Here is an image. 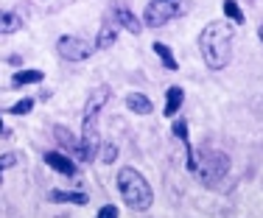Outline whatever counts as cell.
<instances>
[{
  "label": "cell",
  "mask_w": 263,
  "mask_h": 218,
  "mask_svg": "<svg viewBox=\"0 0 263 218\" xmlns=\"http://www.w3.org/2000/svg\"><path fill=\"white\" fill-rule=\"evenodd\" d=\"M182 101H185V90L182 87H171V90L165 92V115L174 117L179 112V107H182Z\"/></svg>",
  "instance_id": "30bf717a"
},
{
  "label": "cell",
  "mask_w": 263,
  "mask_h": 218,
  "mask_svg": "<svg viewBox=\"0 0 263 218\" xmlns=\"http://www.w3.org/2000/svg\"><path fill=\"white\" fill-rule=\"evenodd\" d=\"M154 53L162 59V65L168 67V70H177V59H174V53H171V48L168 45H162V42H154Z\"/></svg>",
  "instance_id": "2e32d148"
},
{
  "label": "cell",
  "mask_w": 263,
  "mask_h": 218,
  "mask_svg": "<svg viewBox=\"0 0 263 218\" xmlns=\"http://www.w3.org/2000/svg\"><path fill=\"white\" fill-rule=\"evenodd\" d=\"M42 82V73L40 70H17L14 78H11V84L14 87H23V84H36Z\"/></svg>",
  "instance_id": "9a60e30c"
},
{
  "label": "cell",
  "mask_w": 263,
  "mask_h": 218,
  "mask_svg": "<svg viewBox=\"0 0 263 218\" xmlns=\"http://www.w3.org/2000/svg\"><path fill=\"white\" fill-rule=\"evenodd\" d=\"M31 107H34V101H31V98H23V101H17L14 107H11V115H28Z\"/></svg>",
  "instance_id": "ac0fdd59"
},
{
  "label": "cell",
  "mask_w": 263,
  "mask_h": 218,
  "mask_svg": "<svg viewBox=\"0 0 263 218\" xmlns=\"http://www.w3.org/2000/svg\"><path fill=\"white\" fill-rule=\"evenodd\" d=\"M174 134H177L179 140L187 143V123L185 121H174Z\"/></svg>",
  "instance_id": "ffe728a7"
},
{
  "label": "cell",
  "mask_w": 263,
  "mask_h": 218,
  "mask_svg": "<svg viewBox=\"0 0 263 218\" xmlns=\"http://www.w3.org/2000/svg\"><path fill=\"white\" fill-rule=\"evenodd\" d=\"M126 107L135 112V115H148L154 107H152V101H148L146 95H140V92H129L126 95Z\"/></svg>",
  "instance_id": "8fae6325"
},
{
  "label": "cell",
  "mask_w": 263,
  "mask_h": 218,
  "mask_svg": "<svg viewBox=\"0 0 263 218\" xmlns=\"http://www.w3.org/2000/svg\"><path fill=\"white\" fill-rule=\"evenodd\" d=\"M0 173H3V165H0Z\"/></svg>",
  "instance_id": "cb8c5ba5"
},
{
  "label": "cell",
  "mask_w": 263,
  "mask_h": 218,
  "mask_svg": "<svg viewBox=\"0 0 263 218\" xmlns=\"http://www.w3.org/2000/svg\"><path fill=\"white\" fill-rule=\"evenodd\" d=\"M185 11H187V3H182V0H152L143 11V23L152 28H160L165 23L182 17Z\"/></svg>",
  "instance_id": "277c9868"
},
{
  "label": "cell",
  "mask_w": 263,
  "mask_h": 218,
  "mask_svg": "<svg viewBox=\"0 0 263 218\" xmlns=\"http://www.w3.org/2000/svg\"><path fill=\"white\" fill-rule=\"evenodd\" d=\"M118 190H121L123 202H126L135 213L148 210L154 202L152 185H148L146 176H143L140 171H135V168H121V171H118Z\"/></svg>",
  "instance_id": "7a4b0ae2"
},
{
  "label": "cell",
  "mask_w": 263,
  "mask_h": 218,
  "mask_svg": "<svg viewBox=\"0 0 263 218\" xmlns=\"http://www.w3.org/2000/svg\"><path fill=\"white\" fill-rule=\"evenodd\" d=\"M118 42V28L112 23H104L98 28V36H96V48H112Z\"/></svg>",
  "instance_id": "7c38bea8"
},
{
  "label": "cell",
  "mask_w": 263,
  "mask_h": 218,
  "mask_svg": "<svg viewBox=\"0 0 263 218\" xmlns=\"http://www.w3.org/2000/svg\"><path fill=\"white\" fill-rule=\"evenodd\" d=\"M224 14H227L233 23H243V11H241V6H238L235 0H224Z\"/></svg>",
  "instance_id": "e0dca14e"
},
{
  "label": "cell",
  "mask_w": 263,
  "mask_h": 218,
  "mask_svg": "<svg viewBox=\"0 0 263 218\" xmlns=\"http://www.w3.org/2000/svg\"><path fill=\"white\" fill-rule=\"evenodd\" d=\"M0 134H3V121H0Z\"/></svg>",
  "instance_id": "7402d4cb"
},
{
  "label": "cell",
  "mask_w": 263,
  "mask_h": 218,
  "mask_svg": "<svg viewBox=\"0 0 263 218\" xmlns=\"http://www.w3.org/2000/svg\"><path fill=\"white\" fill-rule=\"evenodd\" d=\"M196 168H199L204 182H218V179H224V173L230 171V160L224 157L221 151H213V154H204L202 165H196Z\"/></svg>",
  "instance_id": "52a82bcc"
},
{
  "label": "cell",
  "mask_w": 263,
  "mask_h": 218,
  "mask_svg": "<svg viewBox=\"0 0 263 218\" xmlns=\"http://www.w3.org/2000/svg\"><path fill=\"white\" fill-rule=\"evenodd\" d=\"M115 157H118L115 143H106V146L101 148V160H104V163H115Z\"/></svg>",
  "instance_id": "d6986e66"
},
{
  "label": "cell",
  "mask_w": 263,
  "mask_h": 218,
  "mask_svg": "<svg viewBox=\"0 0 263 218\" xmlns=\"http://www.w3.org/2000/svg\"><path fill=\"white\" fill-rule=\"evenodd\" d=\"M109 101V87H98L90 98H87V107H84V123H81V140L98 146V115Z\"/></svg>",
  "instance_id": "3957f363"
},
{
  "label": "cell",
  "mask_w": 263,
  "mask_h": 218,
  "mask_svg": "<svg viewBox=\"0 0 263 218\" xmlns=\"http://www.w3.org/2000/svg\"><path fill=\"white\" fill-rule=\"evenodd\" d=\"M115 17H118V23H121V26L126 28L129 34H140V31H143V23L137 20L135 14H132L126 6H115Z\"/></svg>",
  "instance_id": "9c48e42d"
},
{
  "label": "cell",
  "mask_w": 263,
  "mask_h": 218,
  "mask_svg": "<svg viewBox=\"0 0 263 218\" xmlns=\"http://www.w3.org/2000/svg\"><path fill=\"white\" fill-rule=\"evenodd\" d=\"M45 165L53 168L56 173H62V176H76V173H79V165L73 163L70 157L59 154V151H48V154H45Z\"/></svg>",
  "instance_id": "ba28073f"
},
{
  "label": "cell",
  "mask_w": 263,
  "mask_h": 218,
  "mask_svg": "<svg viewBox=\"0 0 263 218\" xmlns=\"http://www.w3.org/2000/svg\"><path fill=\"white\" fill-rule=\"evenodd\" d=\"M260 39H263V26H260Z\"/></svg>",
  "instance_id": "603a6c76"
},
{
  "label": "cell",
  "mask_w": 263,
  "mask_h": 218,
  "mask_svg": "<svg viewBox=\"0 0 263 218\" xmlns=\"http://www.w3.org/2000/svg\"><path fill=\"white\" fill-rule=\"evenodd\" d=\"M23 28V20L11 11H3L0 9V34H14V31Z\"/></svg>",
  "instance_id": "5bb4252c"
},
{
  "label": "cell",
  "mask_w": 263,
  "mask_h": 218,
  "mask_svg": "<svg viewBox=\"0 0 263 218\" xmlns=\"http://www.w3.org/2000/svg\"><path fill=\"white\" fill-rule=\"evenodd\" d=\"M98 218H118V207L115 204H106V207L98 210Z\"/></svg>",
  "instance_id": "44dd1931"
},
{
  "label": "cell",
  "mask_w": 263,
  "mask_h": 218,
  "mask_svg": "<svg viewBox=\"0 0 263 218\" xmlns=\"http://www.w3.org/2000/svg\"><path fill=\"white\" fill-rule=\"evenodd\" d=\"M56 51H59L62 59L67 62H84L90 59L92 53H96V45H90L87 39H81V36H62L59 42H56Z\"/></svg>",
  "instance_id": "8992f818"
},
{
  "label": "cell",
  "mask_w": 263,
  "mask_h": 218,
  "mask_svg": "<svg viewBox=\"0 0 263 218\" xmlns=\"http://www.w3.org/2000/svg\"><path fill=\"white\" fill-rule=\"evenodd\" d=\"M233 26L221 20L208 23V28L199 34V51H202L208 67L213 70H221L230 65V56H233Z\"/></svg>",
  "instance_id": "6da1fadb"
},
{
  "label": "cell",
  "mask_w": 263,
  "mask_h": 218,
  "mask_svg": "<svg viewBox=\"0 0 263 218\" xmlns=\"http://www.w3.org/2000/svg\"><path fill=\"white\" fill-rule=\"evenodd\" d=\"M53 137L73 154V157L84 160V163H92V160L98 157V146H92V143H84V140H79V137H73L65 126H53Z\"/></svg>",
  "instance_id": "5b68a950"
},
{
  "label": "cell",
  "mask_w": 263,
  "mask_h": 218,
  "mask_svg": "<svg viewBox=\"0 0 263 218\" xmlns=\"http://www.w3.org/2000/svg\"><path fill=\"white\" fill-rule=\"evenodd\" d=\"M51 202H67V204H87L90 199L84 193H73V190H51Z\"/></svg>",
  "instance_id": "4fadbf2b"
}]
</instances>
